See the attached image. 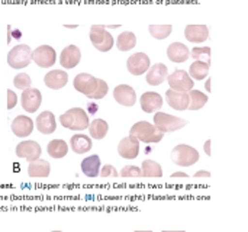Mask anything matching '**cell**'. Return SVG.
I'll list each match as a JSON object with an SVG mask.
<instances>
[{
	"label": "cell",
	"mask_w": 248,
	"mask_h": 232,
	"mask_svg": "<svg viewBox=\"0 0 248 232\" xmlns=\"http://www.w3.org/2000/svg\"><path fill=\"white\" fill-rule=\"evenodd\" d=\"M129 135L138 139L140 142H145V144H157L164 137V134L155 125H151L150 122H145V121L137 122L131 128Z\"/></svg>",
	"instance_id": "6da1fadb"
},
{
	"label": "cell",
	"mask_w": 248,
	"mask_h": 232,
	"mask_svg": "<svg viewBox=\"0 0 248 232\" xmlns=\"http://www.w3.org/2000/svg\"><path fill=\"white\" fill-rule=\"evenodd\" d=\"M60 122L64 128L71 131H83L89 128V115L81 108H73L61 115Z\"/></svg>",
	"instance_id": "7a4b0ae2"
},
{
	"label": "cell",
	"mask_w": 248,
	"mask_h": 232,
	"mask_svg": "<svg viewBox=\"0 0 248 232\" xmlns=\"http://www.w3.org/2000/svg\"><path fill=\"white\" fill-rule=\"evenodd\" d=\"M90 41L93 46L102 52H108L113 48L115 41L105 25H93L90 28Z\"/></svg>",
	"instance_id": "3957f363"
},
{
	"label": "cell",
	"mask_w": 248,
	"mask_h": 232,
	"mask_svg": "<svg viewBox=\"0 0 248 232\" xmlns=\"http://www.w3.org/2000/svg\"><path fill=\"white\" fill-rule=\"evenodd\" d=\"M31 61H32V49L26 44H19L13 46L7 54V64L15 70L28 67Z\"/></svg>",
	"instance_id": "277c9868"
},
{
	"label": "cell",
	"mask_w": 248,
	"mask_h": 232,
	"mask_svg": "<svg viewBox=\"0 0 248 232\" xmlns=\"http://www.w3.org/2000/svg\"><path fill=\"white\" fill-rule=\"evenodd\" d=\"M154 125L163 134H166V132H174V131H179V129L185 128L187 125V122L185 119L169 115L166 112H157L154 115Z\"/></svg>",
	"instance_id": "5b68a950"
},
{
	"label": "cell",
	"mask_w": 248,
	"mask_h": 232,
	"mask_svg": "<svg viewBox=\"0 0 248 232\" xmlns=\"http://www.w3.org/2000/svg\"><path fill=\"white\" fill-rule=\"evenodd\" d=\"M171 158L173 161L177 164V166H182V167H190L193 166L195 163H198L199 160V153L198 150H195L193 147L190 145H185V144H180V145H176L173 153H171Z\"/></svg>",
	"instance_id": "8992f818"
},
{
	"label": "cell",
	"mask_w": 248,
	"mask_h": 232,
	"mask_svg": "<svg viewBox=\"0 0 248 232\" xmlns=\"http://www.w3.org/2000/svg\"><path fill=\"white\" fill-rule=\"evenodd\" d=\"M167 81H169L171 90L183 92V93L190 92L193 89V84H195L193 78L185 70H176L173 74L167 76Z\"/></svg>",
	"instance_id": "52a82bcc"
},
{
	"label": "cell",
	"mask_w": 248,
	"mask_h": 232,
	"mask_svg": "<svg viewBox=\"0 0 248 232\" xmlns=\"http://www.w3.org/2000/svg\"><path fill=\"white\" fill-rule=\"evenodd\" d=\"M32 61H35V64L41 68H49L57 61V52L49 45H41L32 51Z\"/></svg>",
	"instance_id": "ba28073f"
},
{
	"label": "cell",
	"mask_w": 248,
	"mask_h": 232,
	"mask_svg": "<svg viewBox=\"0 0 248 232\" xmlns=\"http://www.w3.org/2000/svg\"><path fill=\"white\" fill-rule=\"evenodd\" d=\"M74 89L83 94H86L87 97H92V94H94V92L97 90V86H99V78L93 77L92 74H87V73H81V74H77L74 81Z\"/></svg>",
	"instance_id": "9c48e42d"
},
{
	"label": "cell",
	"mask_w": 248,
	"mask_h": 232,
	"mask_svg": "<svg viewBox=\"0 0 248 232\" xmlns=\"http://www.w3.org/2000/svg\"><path fill=\"white\" fill-rule=\"evenodd\" d=\"M126 67H128V71L132 76H141V74L148 71V68H150V58L144 52H135V54H132L128 58Z\"/></svg>",
	"instance_id": "30bf717a"
},
{
	"label": "cell",
	"mask_w": 248,
	"mask_h": 232,
	"mask_svg": "<svg viewBox=\"0 0 248 232\" xmlns=\"http://www.w3.org/2000/svg\"><path fill=\"white\" fill-rule=\"evenodd\" d=\"M20 102H22V108L23 110L29 112V113H33L39 109L41 106V102H42V96H41V92L38 89H26L23 90L22 93V97H20Z\"/></svg>",
	"instance_id": "8fae6325"
},
{
	"label": "cell",
	"mask_w": 248,
	"mask_h": 232,
	"mask_svg": "<svg viewBox=\"0 0 248 232\" xmlns=\"http://www.w3.org/2000/svg\"><path fill=\"white\" fill-rule=\"evenodd\" d=\"M16 155L28 160L29 163L35 161L41 155V145L35 141H22L16 147Z\"/></svg>",
	"instance_id": "7c38bea8"
},
{
	"label": "cell",
	"mask_w": 248,
	"mask_h": 232,
	"mask_svg": "<svg viewBox=\"0 0 248 232\" xmlns=\"http://www.w3.org/2000/svg\"><path fill=\"white\" fill-rule=\"evenodd\" d=\"M118 153L122 158H126V160L137 158L140 154V141L131 135L124 138L118 145Z\"/></svg>",
	"instance_id": "4fadbf2b"
},
{
	"label": "cell",
	"mask_w": 248,
	"mask_h": 232,
	"mask_svg": "<svg viewBox=\"0 0 248 232\" xmlns=\"http://www.w3.org/2000/svg\"><path fill=\"white\" fill-rule=\"evenodd\" d=\"M81 60V51L78 46L76 45H68L65 46L62 51H61V55H60V64L64 67V68H74Z\"/></svg>",
	"instance_id": "5bb4252c"
},
{
	"label": "cell",
	"mask_w": 248,
	"mask_h": 232,
	"mask_svg": "<svg viewBox=\"0 0 248 232\" xmlns=\"http://www.w3.org/2000/svg\"><path fill=\"white\" fill-rule=\"evenodd\" d=\"M113 97L122 106H134L135 102H137L135 90L131 86H126V84L116 86L115 90H113Z\"/></svg>",
	"instance_id": "9a60e30c"
},
{
	"label": "cell",
	"mask_w": 248,
	"mask_h": 232,
	"mask_svg": "<svg viewBox=\"0 0 248 232\" xmlns=\"http://www.w3.org/2000/svg\"><path fill=\"white\" fill-rule=\"evenodd\" d=\"M166 102L169 103L170 108L176 110H186L189 108V94L169 89L166 92Z\"/></svg>",
	"instance_id": "2e32d148"
},
{
	"label": "cell",
	"mask_w": 248,
	"mask_h": 232,
	"mask_svg": "<svg viewBox=\"0 0 248 232\" xmlns=\"http://www.w3.org/2000/svg\"><path fill=\"white\" fill-rule=\"evenodd\" d=\"M33 131V121L28 116H16L12 122V132L19 138H26Z\"/></svg>",
	"instance_id": "e0dca14e"
},
{
	"label": "cell",
	"mask_w": 248,
	"mask_h": 232,
	"mask_svg": "<svg viewBox=\"0 0 248 232\" xmlns=\"http://www.w3.org/2000/svg\"><path fill=\"white\" fill-rule=\"evenodd\" d=\"M185 36L187 41L201 44L209 38V28L206 25H187L185 29Z\"/></svg>",
	"instance_id": "ac0fdd59"
},
{
	"label": "cell",
	"mask_w": 248,
	"mask_h": 232,
	"mask_svg": "<svg viewBox=\"0 0 248 232\" xmlns=\"http://www.w3.org/2000/svg\"><path fill=\"white\" fill-rule=\"evenodd\" d=\"M67 81H68V74L65 71H62V70H51L44 77L45 86L52 89V90L62 89L67 84Z\"/></svg>",
	"instance_id": "d6986e66"
},
{
	"label": "cell",
	"mask_w": 248,
	"mask_h": 232,
	"mask_svg": "<svg viewBox=\"0 0 248 232\" xmlns=\"http://www.w3.org/2000/svg\"><path fill=\"white\" fill-rule=\"evenodd\" d=\"M141 108L144 112L147 113H151V112H157L161 109L163 106V97L155 93V92H145L142 96H141Z\"/></svg>",
	"instance_id": "ffe728a7"
},
{
	"label": "cell",
	"mask_w": 248,
	"mask_h": 232,
	"mask_svg": "<svg viewBox=\"0 0 248 232\" xmlns=\"http://www.w3.org/2000/svg\"><path fill=\"white\" fill-rule=\"evenodd\" d=\"M36 128L41 134H45V135H49L52 132H55L57 129V121H55V116L52 112L49 110H45L42 112L38 118H36Z\"/></svg>",
	"instance_id": "44dd1931"
},
{
	"label": "cell",
	"mask_w": 248,
	"mask_h": 232,
	"mask_svg": "<svg viewBox=\"0 0 248 232\" xmlns=\"http://www.w3.org/2000/svg\"><path fill=\"white\" fill-rule=\"evenodd\" d=\"M189 55H190L189 48L182 42H173L167 48V57L173 62H177V64L185 62L189 58Z\"/></svg>",
	"instance_id": "7402d4cb"
},
{
	"label": "cell",
	"mask_w": 248,
	"mask_h": 232,
	"mask_svg": "<svg viewBox=\"0 0 248 232\" xmlns=\"http://www.w3.org/2000/svg\"><path fill=\"white\" fill-rule=\"evenodd\" d=\"M169 76V68L158 62V64H154L151 68H148L147 71V83L151 84V86H160Z\"/></svg>",
	"instance_id": "603a6c76"
},
{
	"label": "cell",
	"mask_w": 248,
	"mask_h": 232,
	"mask_svg": "<svg viewBox=\"0 0 248 232\" xmlns=\"http://www.w3.org/2000/svg\"><path fill=\"white\" fill-rule=\"evenodd\" d=\"M49 171H51V166L48 161L45 160H35L32 163H29V167H28V173L31 177H36V179H44V177H48L49 176Z\"/></svg>",
	"instance_id": "cb8c5ba5"
},
{
	"label": "cell",
	"mask_w": 248,
	"mask_h": 232,
	"mask_svg": "<svg viewBox=\"0 0 248 232\" xmlns=\"http://www.w3.org/2000/svg\"><path fill=\"white\" fill-rule=\"evenodd\" d=\"M81 171L87 177H96V176H99V171H100V158L97 155L86 157L81 161Z\"/></svg>",
	"instance_id": "d4e9b609"
},
{
	"label": "cell",
	"mask_w": 248,
	"mask_h": 232,
	"mask_svg": "<svg viewBox=\"0 0 248 232\" xmlns=\"http://www.w3.org/2000/svg\"><path fill=\"white\" fill-rule=\"evenodd\" d=\"M71 148L76 154H84L92 150V139L87 135L76 134L71 138Z\"/></svg>",
	"instance_id": "484cf974"
},
{
	"label": "cell",
	"mask_w": 248,
	"mask_h": 232,
	"mask_svg": "<svg viewBox=\"0 0 248 232\" xmlns=\"http://www.w3.org/2000/svg\"><path fill=\"white\" fill-rule=\"evenodd\" d=\"M89 131L93 139H103L109 131V125L103 119H94L92 124H89Z\"/></svg>",
	"instance_id": "4316f807"
},
{
	"label": "cell",
	"mask_w": 248,
	"mask_h": 232,
	"mask_svg": "<svg viewBox=\"0 0 248 232\" xmlns=\"http://www.w3.org/2000/svg\"><path fill=\"white\" fill-rule=\"evenodd\" d=\"M187 94H189V108L187 109H190V110H199L208 102V96L199 90L192 89L190 92H187Z\"/></svg>",
	"instance_id": "83f0119b"
},
{
	"label": "cell",
	"mask_w": 248,
	"mask_h": 232,
	"mask_svg": "<svg viewBox=\"0 0 248 232\" xmlns=\"http://www.w3.org/2000/svg\"><path fill=\"white\" fill-rule=\"evenodd\" d=\"M46 150H48V154L52 158H62L68 153V145L62 139H54V141H51L48 144V148Z\"/></svg>",
	"instance_id": "f1b7e54d"
},
{
	"label": "cell",
	"mask_w": 248,
	"mask_h": 232,
	"mask_svg": "<svg viewBox=\"0 0 248 232\" xmlns=\"http://www.w3.org/2000/svg\"><path fill=\"white\" fill-rule=\"evenodd\" d=\"M135 45H137V38H135L134 32H129V31L122 32L116 39V46L119 51H129Z\"/></svg>",
	"instance_id": "f546056e"
},
{
	"label": "cell",
	"mask_w": 248,
	"mask_h": 232,
	"mask_svg": "<svg viewBox=\"0 0 248 232\" xmlns=\"http://www.w3.org/2000/svg\"><path fill=\"white\" fill-rule=\"evenodd\" d=\"M209 74V64L202 61H195L189 68V76L195 80H203Z\"/></svg>",
	"instance_id": "4dcf8cb0"
},
{
	"label": "cell",
	"mask_w": 248,
	"mask_h": 232,
	"mask_svg": "<svg viewBox=\"0 0 248 232\" xmlns=\"http://www.w3.org/2000/svg\"><path fill=\"white\" fill-rule=\"evenodd\" d=\"M142 176L145 177H161L163 176V169L160 167L158 163L153 161V160H145L142 163V169H141Z\"/></svg>",
	"instance_id": "1f68e13d"
},
{
	"label": "cell",
	"mask_w": 248,
	"mask_h": 232,
	"mask_svg": "<svg viewBox=\"0 0 248 232\" xmlns=\"http://www.w3.org/2000/svg\"><path fill=\"white\" fill-rule=\"evenodd\" d=\"M148 31L151 33L153 38L155 39H166L167 36H170L173 26L171 25H150Z\"/></svg>",
	"instance_id": "d6a6232c"
},
{
	"label": "cell",
	"mask_w": 248,
	"mask_h": 232,
	"mask_svg": "<svg viewBox=\"0 0 248 232\" xmlns=\"http://www.w3.org/2000/svg\"><path fill=\"white\" fill-rule=\"evenodd\" d=\"M192 58H195V61H202L211 65V48L208 46H196L192 49L190 52Z\"/></svg>",
	"instance_id": "836d02e7"
},
{
	"label": "cell",
	"mask_w": 248,
	"mask_h": 232,
	"mask_svg": "<svg viewBox=\"0 0 248 232\" xmlns=\"http://www.w3.org/2000/svg\"><path fill=\"white\" fill-rule=\"evenodd\" d=\"M13 84H15V87H16V89L26 90V89H29V87H31L32 80H31V77H29L26 73H19V74L13 78Z\"/></svg>",
	"instance_id": "e575fe53"
},
{
	"label": "cell",
	"mask_w": 248,
	"mask_h": 232,
	"mask_svg": "<svg viewBox=\"0 0 248 232\" xmlns=\"http://www.w3.org/2000/svg\"><path fill=\"white\" fill-rule=\"evenodd\" d=\"M108 92H109V86H108V83H106V81H103L102 78H99L97 90L94 92V94H92V97H90V99H94V100H97V99H103V97L108 94Z\"/></svg>",
	"instance_id": "d590c367"
},
{
	"label": "cell",
	"mask_w": 248,
	"mask_h": 232,
	"mask_svg": "<svg viewBox=\"0 0 248 232\" xmlns=\"http://www.w3.org/2000/svg\"><path fill=\"white\" fill-rule=\"evenodd\" d=\"M121 176H122V177H140V176H142V173H141L140 167H135V166H126V167H124V169H122Z\"/></svg>",
	"instance_id": "8d00e7d4"
},
{
	"label": "cell",
	"mask_w": 248,
	"mask_h": 232,
	"mask_svg": "<svg viewBox=\"0 0 248 232\" xmlns=\"http://www.w3.org/2000/svg\"><path fill=\"white\" fill-rule=\"evenodd\" d=\"M100 176L102 177H116L118 176V171H116V169L113 167V166H105L103 169H102V171H100Z\"/></svg>",
	"instance_id": "74e56055"
},
{
	"label": "cell",
	"mask_w": 248,
	"mask_h": 232,
	"mask_svg": "<svg viewBox=\"0 0 248 232\" xmlns=\"http://www.w3.org/2000/svg\"><path fill=\"white\" fill-rule=\"evenodd\" d=\"M16 102H17L16 94H15L10 89H7V109H9V110H12V109L16 106Z\"/></svg>",
	"instance_id": "f35d334b"
},
{
	"label": "cell",
	"mask_w": 248,
	"mask_h": 232,
	"mask_svg": "<svg viewBox=\"0 0 248 232\" xmlns=\"http://www.w3.org/2000/svg\"><path fill=\"white\" fill-rule=\"evenodd\" d=\"M195 177H196V179H198V177H211V173L206 171V170H201V171H198V173L195 174Z\"/></svg>",
	"instance_id": "ab89813d"
},
{
	"label": "cell",
	"mask_w": 248,
	"mask_h": 232,
	"mask_svg": "<svg viewBox=\"0 0 248 232\" xmlns=\"http://www.w3.org/2000/svg\"><path fill=\"white\" fill-rule=\"evenodd\" d=\"M205 153H206L208 155H211V139H208V141L205 142Z\"/></svg>",
	"instance_id": "60d3db41"
},
{
	"label": "cell",
	"mask_w": 248,
	"mask_h": 232,
	"mask_svg": "<svg viewBox=\"0 0 248 232\" xmlns=\"http://www.w3.org/2000/svg\"><path fill=\"white\" fill-rule=\"evenodd\" d=\"M89 110H90V112H93V113H94V112H96V110H97V106H96V105H94V103H90V105H89Z\"/></svg>",
	"instance_id": "b9f144b4"
},
{
	"label": "cell",
	"mask_w": 248,
	"mask_h": 232,
	"mask_svg": "<svg viewBox=\"0 0 248 232\" xmlns=\"http://www.w3.org/2000/svg\"><path fill=\"white\" fill-rule=\"evenodd\" d=\"M173 177H187V174H185V173H182V171H177V173L173 174Z\"/></svg>",
	"instance_id": "7bdbcfd3"
},
{
	"label": "cell",
	"mask_w": 248,
	"mask_h": 232,
	"mask_svg": "<svg viewBox=\"0 0 248 232\" xmlns=\"http://www.w3.org/2000/svg\"><path fill=\"white\" fill-rule=\"evenodd\" d=\"M206 90H208V92H211V78L206 81Z\"/></svg>",
	"instance_id": "ee69618b"
},
{
	"label": "cell",
	"mask_w": 248,
	"mask_h": 232,
	"mask_svg": "<svg viewBox=\"0 0 248 232\" xmlns=\"http://www.w3.org/2000/svg\"><path fill=\"white\" fill-rule=\"evenodd\" d=\"M163 232H185V231H163Z\"/></svg>",
	"instance_id": "f6af8a7d"
},
{
	"label": "cell",
	"mask_w": 248,
	"mask_h": 232,
	"mask_svg": "<svg viewBox=\"0 0 248 232\" xmlns=\"http://www.w3.org/2000/svg\"><path fill=\"white\" fill-rule=\"evenodd\" d=\"M137 232H151V231H137Z\"/></svg>",
	"instance_id": "bcb514c9"
}]
</instances>
